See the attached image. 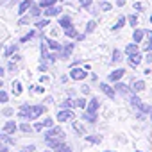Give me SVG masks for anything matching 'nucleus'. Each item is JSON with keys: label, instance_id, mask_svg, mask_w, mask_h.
<instances>
[{"label": "nucleus", "instance_id": "nucleus-1", "mask_svg": "<svg viewBox=\"0 0 152 152\" xmlns=\"http://www.w3.org/2000/svg\"><path fill=\"white\" fill-rule=\"evenodd\" d=\"M45 111H47V107L41 106V104H36V106L22 104V106H20V111H18V116L23 118V120H27V118H29V120H36V118H39Z\"/></svg>", "mask_w": 152, "mask_h": 152}, {"label": "nucleus", "instance_id": "nucleus-2", "mask_svg": "<svg viewBox=\"0 0 152 152\" xmlns=\"http://www.w3.org/2000/svg\"><path fill=\"white\" fill-rule=\"evenodd\" d=\"M45 143L48 148H52L56 152H72V147L68 143H64V140H61V138H45Z\"/></svg>", "mask_w": 152, "mask_h": 152}, {"label": "nucleus", "instance_id": "nucleus-3", "mask_svg": "<svg viewBox=\"0 0 152 152\" xmlns=\"http://www.w3.org/2000/svg\"><path fill=\"white\" fill-rule=\"evenodd\" d=\"M86 75H88V72L83 70V68H77V66H73L70 70V79L72 81H83V79H86Z\"/></svg>", "mask_w": 152, "mask_h": 152}, {"label": "nucleus", "instance_id": "nucleus-4", "mask_svg": "<svg viewBox=\"0 0 152 152\" xmlns=\"http://www.w3.org/2000/svg\"><path fill=\"white\" fill-rule=\"evenodd\" d=\"M75 116L73 109H59L57 111V122H72Z\"/></svg>", "mask_w": 152, "mask_h": 152}, {"label": "nucleus", "instance_id": "nucleus-5", "mask_svg": "<svg viewBox=\"0 0 152 152\" xmlns=\"http://www.w3.org/2000/svg\"><path fill=\"white\" fill-rule=\"evenodd\" d=\"M99 88H100V91H102L106 97H109V99H113V100H115V97H116V90H115L113 86H109L107 83H100V86H99Z\"/></svg>", "mask_w": 152, "mask_h": 152}, {"label": "nucleus", "instance_id": "nucleus-6", "mask_svg": "<svg viewBox=\"0 0 152 152\" xmlns=\"http://www.w3.org/2000/svg\"><path fill=\"white\" fill-rule=\"evenodd\" d=\"M64 131L61 129V127H52V129H48L47 132H45V138H61V140H64Z\"/></svg>", "mask_w": 152, "mask_h": 152}, {"label": "nucleus", "instance_id": "nucleus-7", "mask_svg": "<svg viewBox=\"0 0 152 152\" xmlns=\"http://www.w3.org/2000/svg\"><path fill=\"white\" fill-rule=\"evenodd\" d=\"M115 90H116V93H120V95H131L132 93V88H129L127 84H124V83H115V86H113Z\"/></svg>", "mask_w": 152, "mask_h": 152}, {"label": "nucleus", "instance_id": "nucleus-8", "mask_svg": "<svg viewBox=\"0 0 152 152\" xmlns=\"http://www.w3.org/2000/svg\"><path fill=\"white\" fill-rule=\"evenodd\" d=\"M124 75H125V70H124V68H116L115 72L109 73V77H107V79H109V83H118V81L124 77Z\"/></svg>", "mask_w": 152, "mask_h": 152}, {"label": "nucleus", "instance_id": "nucleus-9", "mask_svg": "<svg viewBox=\"0 0 152 152\" xmlns=\"http://www.w3.org/2000/svg\"><path fill=\"white\" fill-rule=\"evenodd\" d=\"M16 131H20V125H18L15 120L6 122V125H4V129H2V132H7V134H13V132H16Z\"/></svg>", "mask_w": 152, "mask_h": 152}, {"label": "nucleus", "instance_id": "nucleus-10", "mask_svg": "<svg viewBox=\"0 0 152 152\" xmlns=\"http://www.w3.org/2000/svg\"><path fill=\"white\" fill-rule=\"evenodd\" d=\"M61 7L59 6H50V7H45L43 9V15L47 16V18H50V16H57V15H61Z\"/></svg>", "mask_w": 152, "mask_h": 152}, {"label": "nucleus", "instance_id": "nucleus-11", "mask_svg": "<svg viewBox=\"0 0 152 152\" xmlns=\"http://www.w3.org/2000/svg\"><path fill=\"white\" fill-rule=\"evenodd\" d=\"M99 107H100V100H99L97 97H93V99L88 102L86 111H88V113H97V111H99Z\"/></svg>", "mask_w": 152, "mask_h": 152}, {"label": "nucleus", "instance_id": "nucleus-12", "mask_svg": "<svg viewBox=\"0 0 152 152\" xmlns=\"http://www.w3.org/2000/svg\"><path fill=\"white\" fill-rule=\"evenodd\" d=\"M45 41H47V45H48V48H50L52 52H61V50H63V47H61L59 41H56V39H52V38H47Z\"/></svg>", "mask_w": 152, "mask_h": 152}, {"label": "nucleus", "instance_id": "nucleus-13", "mask_svg": "<svg viewBox=\"0 0 152 152\" xmlns=\"http://www.w3.org/2000/svg\"><path fill=\"white\" fill-rule=\"evenodd\" d=\"M73 47H75L73 43H68L66 47H63V50L59 52V57H61V59H68V57H70V54L73 52Z\"/></svg>", "mask_w": 152, "mask_h": 152}, {"label": "nucleus", "instance_id": "nucleus-14", "mask_svg": "<svg viewBox=\"0 0 152 152\" xmlns=\"http://www.w3.org/2000/svg\"><path fill=\"white\" fill-rule=\"evenodd\" d=\"M31 7H32V0H23L20 4V7H18V15H25Z\"/></svg>", "mask_w": 152, "mask_h": 152}, {"label": "nucleus", "instance_id": "nucleus-15", "mask_svg": "<svg viewBox=\"0 0 152 152\" xmlns=\"http://www.w3.org/2000/svg\"><path fill=\"white\" fill-rule=\"evenodd\" d=\"M129 63L132 66H138L141 63V54L140 52H134V54H129Z\"/></svg>", "mask_w": 152, "mask_h": 152}, {"label": "nucleus", "instance_id": "nucleus-16", "mask_svg": "<svg viewBox=\"0 0 152 152\" xmlns=\"http://www.w3.org/2000/svg\"><path fill=\"white\" fill-rule=\"evenodd\" d=\"M72 129L75 131V134H79V136L84 134V125L79 124V122H73V120H72Z\"/></svg>", "mask_w": 152, "mask_h": 152}, {"label": "nucleus", "instance_id": "nucleus-17", "mask_svg": "<svg viewBox=\"0 0 152 152\" xmlns=\"http://www.w3.org/2000/svg\"><path fill=\"white\" fill-rule=\"evenodd\" d=\"M57 23H59V27H63V29H68V27L72 25V18H70V16H61V18L57 20Z\"/></svg>", "mask_w": 152, "mask_h": 152}, {"label": "nucleus", "instance_id": "nucleus-18", "mask_svg": "<svg viewBox=\"0 0 152 152\" xmlns=\"http://www.w3.org/2000/svg\"><path fill=\"white\" fill-rule=\"evenodd\" d=\"M143 36H145V31H143V29H136L134 34H132L134 43H141V41H143Z\"/></svg>", "mask_w": 152, "mask_h": 152}, {"label": "nucleus", "instance_id": "nucleus-19", "mask_svg": "<svg viewBox=\"0 0 152 152\" xmlns=\"http://www.w3.org/2000/svg\"><path fill=\"white\" fill-rule=\"evenodd\" d=\"M81 116H83L84 122H90V124H95V122H97V113H88V111H84V115H81Z\"/></svg>", "mask_w": 152, "mask_h": 152}, {"label": "nucleus", "instance_id": "nucleus-20", "mask_svg": "<svg viewBox=\"0 0 152 152\" xmlns=\"http://www.w3.org/2000/svg\"><path fill=\"white\" fill-rule=\"evenodd\" d=\"M16 50H18V45H9V47L4 50V57H11V56H15Z\"/></svg>", "mask_w": 152, "mask_h": 152}, {"label": "nucleus", "instance_id": "nucleus-21", "mask_svg": "<svg viewBox=\"0 0 152 152\" xmlns=\"http://www.w3.org/2000/svg\"><path fill=\"white\" fill-rule=\"evenodd\" d=\"M64 34H66L68 38H75V39L79 38V34H77V31H75V27H73V25H70L68 29H64Z\"/></svg>", "mask_w": 152, "mask_h": 152}, {"label": "nucleus", "instance_id": "nucleus-22", "mask_svg": "<svg viewBox=\"0 0 152 152\" xmlns=\"http://www.w3.org/2000/svg\"><path fill=\"white\" fill-rule=\"evenodd\" d=\"M145 90V83L143 81H136L134 84H132V91L134 93H140V91H143Z\"/></svg>", "mask_w": 152, "mask_h": 152}, {"label": "nucleus", "instance_id": "nucleus-23", "mask_svg": "<svg viewBox=\"0 0 152 152\" xmlns=\"http://www.w3.org/2000/svg\"><path fill=\"white\" fill-rule=\"evenodd\" d=\"M11 86H13V93H15L16 97H18V95H22V83H20V81H13V84H11Z\"/></svg>", "mask_w": 152, "mask_h": 152}, {"label": "nucleus", "instance_id": "nucleus-24", "mask_svg": "<svg viewBox=\"0 0 152 152\" xmlns=\"http://www.w3.org/2000/svg\"><path fill=\"white\" fill-rule=\"evenodd\" d=\"M95 27H97V22H95V20H90V22L86 23V31H84V34H91V32L95 31Z\"/></svg>", "mask_w": 152, "mask_h": 152}, {"label": "nucleus", "instance_id": "nucleus-25", "mask_svg": "<svg viewBox=\"0 0 152 152\" xmlns=\"http://www.w3.org/2000/svg\"><path fill=\"white\" fill-rule=\"evenodd\" d=\"M20 131H22V132H25V134H29V132H32V131H34V127H32L31 124L23 122V124H20Z\"/></svg>", "mask_w": 152, "mask_h": 152}, {"label": "nucleus", "instance_id": "nucleus-26", "mask_svg": "<svg viewBox=\"0 0 152 152\" xmlns=\"http://www.w3.org/2000/svg\"><path fill=\"white\" fill-rule=\"evenodd\" d=\"M86 141H88V143H93V145H97V143H100V141H102V136L91 134V136H86Z\"/></svg>", "mask_w": 152, "mask_h": 152}, {"label": "nucleus", "instance_id": "nucleus-27", "mask_svg": "<svg viewBox=\"0 0 152 152\" xmlns=\"http://www.w3.org/2000/svg\"><path fill=\"white\" fill-rule=\"evenodd\" d=\"M125 52H127V56H129V54H134V52H140V50H138V45H136V43H129V45L125 47Z\"/></svg>", "mask_w": 152, "mask_h": 152}, {"label": "nucleus", "instance_id": "nucleus-28", "mask_svg": "<svg viewBox=\"0 0 152 152\" xmlns=\"http://www.w3.org/2000/svg\"><path fill=\"white\" fill-rule=\"evenodd\" d=\"M73 106H75V100H70V99H66V100L61 104V109H73Z\"/></svg>", "mask_w": 152, "mask_h": 152}, {"label": "nucleus", "instance_id": "nucleus-29", "mask_svg": "<svg viewBox=\"0 0 152 152\" xmlns=\"http://www.w3.org/2000/svg\"><path fill=\"white\" fill-rule=\"evenodd\" d=\"M56 2H57V0H39V6H41V9H45V7L56 6Z\"/></svg>", "mask_w": 152, "mask_h": 152}, {"label": "nucleus", "instance_id": "nucleus-30", "mask_svg": "<svg viewBox=\"0 0 152 152\" xmlns=\"http://www.w3.org/2000/svg\"><path fill=\"white\" fill-rule=\"evenodd\" d=\"M124 25H125V18H118V22H116V23H113L111 31H118V29H122Z\"/></svg>", "mask_w": 152, "mask_h": 152}, {"label": "nucleus", "instance_id": "nucleus-31", "mask_svg": "<svg viewBox=\"0 0 152 152\" xmlns=\"http://www.w3.org/2000/svg\"><path fill=\"white\" fill-rule=\"evenodd\" d=\"M0 140H2V141H6L7 145H11V143H15V140L7 134V132H2V134H0Z\"/></svg>", "mask_w": 152, "mask_h": 152}, {"label": "nucleus", "instance_id": "nucleus-32", "mask_svg": "<svg viewBox=\"0 0 152 152\" xmlns=\"http://www.w3.org/2000/svg\"><path fill=\"white\" fill-rule=\"evenodd\" d=\"M39 7H41L39 4H38V6H32V7H31V15H32V18H38V16L41 15V13H39Z\"/></svg>", "mask_w": 152, "mask_h": 152}, {"label": "nucleus", "instance_id": "nucleus-33", "mask_svg": "<svg viewBox=\"0 0 152 152\" xmlns=\"http://www.w3.org/2000/svg\"><path fill=\"white\" fill-rule=\"evenodd\" d=\"M111 61H113V63H118V61H122V52L115 48V50H113V59H111Z\"/></svg>", "mask_w": 152, "mask_h": 152}, {"label": "nucleus", "instance_id": "nucleus-34", "mask_svg": "<svg viewBox=\"0 0 152 152\" xmlns=\"http://www.w3.org/2000/svg\"><path fill=\"white\" fill-rule=\"evenodd\" d=\"M99 7H100L102 11H111V7H113V6H111L109 2H106V0H102V2L99 4Z\"/></svg>", "mask_w": 152, "mask_h": 152}, {"label": "nucleus", "instance_id": "nucleus-35", "mask_svg": "<svg viewBox=\"0 0 152 152\" xmlns=\"http://www.w3.org/2000/svg\"><path fill=\"white\" fill-rule=\"evenodd\" d=\"M7 91L6 90H0V102H2V104H7Z\"/></svg>", "mask_w": 152, "mask_h": 152}, {"label": "nucleus", "instance_id": "nucleus-36", "mask_svg": "<svg viewBox=\"0 0 152 152\" xmlns=\"http://www.w3.org/2000/svg\"><path fill=\"white\" fill-rule=\"evenodd\" d=\"M48 25V18H43V20H38L36 22V27L38 29H43V27H47Z\"/></svg>", "mask_w": 152, "mask_h": 152}, {"label": "nucleus", "instance_id": "nucleus-37", "mask_svg": "<svg viewBox=\"0 0 152 152\" xmlns=\"http://www.w3.org/2000/svg\"><path fill=\"white\" fill-rule=\"evenodd\" d=\"M147 36H148V43L145 45V52H152V32H148Z\"/></svg>", "mask_w": 152, "mask_h": 152}, {"label": "nucleus", "instance_id": "nucleus-38", "mask_svg": "<svg viewBox=\"0 0 152 152\" xmlns=\"http://www.w3.org/2000/svg\"><path fill=\"white\" fill-rule=\"evenodd\" d=\"M34 34H36V31H31V32H29V34H25V36H23V38H22L20 41H22V43H25V41L32 39V38H34Z\"/></svg>", "mask_w": 152, "mask_h": 152}, {"label": "nucleus", "instance_id": "nucleus-39", "mask_svg": "<svg viewBox=\"0 0 152 152\" xmlns=\"http://www.w3.org/2000/svg\"><path fill=\"white\" fill-rule=\"evenodd\" d=\"M75 106H77V107H86L88 104H86L84 99H75Z\"/></svg>", "mask_w": 152, "mask_h": 152}, {"label": "nucleus", "instance_id": "nucleus-40", "mask_svg": "<svg viewBox=\"0 0 152 152\" xmlns=\"http://www.w3.org/2000/svg\"><path fill=\"white\" fill-rule=\"evenodd\" d=\"M45 129V125H43V122H38V124H34V131H38V132H41Z\"/></svg>", "mask_w": 152, "mask_h": 152}, {"label": "nucleus", "instance_id": "nucleus-41", "mask_svg": "<svg viewBox=\"0 0 152 152\" xmlns=\"http://www.w3.org/2000/svg\"><path fill=\"white\" fill-rule=\"evenodd\" d=\"M18 23H20V25H27V23H31V18H29V16H23V18H20Z\"/></svg>", "mask_w": 152, "mask_h": 152}, {"label": "nucleus", "instance_id": "nucleus-42", "mask_svg": "<svg viewBox=\"0 0 152 152\" xmlns=\"http://www.w3.org/2000/svg\"><path fill=\"white\" fill-rule=\"evenodd\" d=\"M13 113H15V109H11V107H7V109H4V111H2V115H4V116H7V118H9Z\"/></svg>", "mask_w": 152, "mask_h": 152}, {"label": "nucleus", "instance_id": "nucleus-43", "mask_svg": "<svg viewBox=\"0 0 152 152\" xmlns=\"http://www.w3.org/2000/svg\"><path fill=\"white\" fill-rule=\"evenodd\" d=\"M43 125H45V127H52V125H54V120H52V118H45V120H43Z\"/></svg>", "mask_w": 152, "mask_h": 152}, {"label": "nucleus", "instance_id": "nucleus-44", "mask_svg": "<svg viewBox=\"0 0 152 152\" xmlns=\"http://www.w3.org/2000/svg\"><path fill=\"white\" fill-rule=\"evenodd\" d=\"M81 6L86 7V9H90L91 7V0H81Z\"/></svg>", "mask_w": 152, "mask_h": 152}, {"label": "nucleus", "instance_id": "nucleus-45", "mask_svg": "<svg viewBox=\"0 0 152 152\" xmlns=\"http://www.w3.org/2000/svg\"><path fill=\"white\" fill-rule=\"evenodd\" d=\"M129 23H131L132 27H136V15H131V16H129Z\"/></svg>", "mask_w": 152, "mask_h": 152}, {"label": "nucleus", "instance_id": "nucleus-46", "mask_svg": "<svg viewBox=\"0 0 152 152\" xmlns=\"http://www.w3.org/2000/svg\"><path fill=\"white\" fill-rule=\"evenodd\" d=\"M7 70H9V72H16V64H15V61H11V63L7 64Z\"/></svg>", "mask_w": 152, "mask_h": 152}, {"label": "nucleus", "instance_id": "nucleus-47", "mask_svg": "<svg viewBox=\"0 0 152 152\" xmlns=\"http://www.w3.org/2000/svg\"><path fill=\"white\" fill-rule=\"evenodd\" d=\"M47 68H48V66H47L45 63H41V64H39V72H47Z\"/></svg>", "mask_w": 152, "mask_h": 152}, {"label": "nucleus", "instance_id": "nucleus-48", "mask_svg": "<svg viewBox=\"0 0 152 152\" xmlns=\"http://www.w3.org/2000/svg\"><path fill=\"white\" fill-rule=\"evenodd\" d=\"M34 91H36V93H43V91H45V88H41V86H36V88H34Z\"/></svg>", "mask_w": 152, "mask_h": 152}, {"label": "nucleus", "instance_id": "nucleus-49", "mask_svg": "<svg viewBox=\"0 0 152 152\" xmlns=\"http://www.w3.org/2000/svg\"><path fill=\"white\" fill-rule=\"evenodd\" d=\"M11 57H13V61H20V59H22L20 54H15V56H11Z\"/></svg>", "mask_w": 152, "mask_h": 152}, {"label": "nucleus", "instance_id": "nucleus-50", "mask_svg": "<svg viewBox=\"0 0 152 152\" xmlns=\"http://www.w3.org/2000/svg\"><path fill=\"white\" fill-rule=\"evenodd\" d=\"M81 90H83V93H86V95H88V93H90V86H83V88H81Z\"/></svg>", "mask_w": 152, "mask_h": 152}, {"label": "nucleus", "instance_id": "nucleus-51", "mask_svg": "<svg viewBox=\"0 0 152 152\" xmlns=\"http://www.w3.org/2000/svg\"><path fill=\"white\" fill-rule=\"evenodd\" d=\"M116 6H118V7H122V6H125V0H116Z\"/></svg>", "mask_w": 152, "mask_h": 152}, {"label": "nucleus", "instance_id": "nucleus-52", "mask_svg": "<svg viewBox=\"0 0 152 152\" xmlns=\"http://www.w3.org/2000/svg\"><path fill=\"white\" fill-rule=\"evenodd\" d=\"M0 152H7V143H4L2 147H0Z\"/></svg>", "mask_w": 152, "mask_h": 152}, {"label": "nucleus", "instance_id": "nucleus-53", "mask_svg": "<svg viewBox=\"0 0 152 152\" xmlns=\"http://www.w3.org/2000/svg\"><path fill=\"white\" fill-rule=\"evenodd\" d=\"M145 61H147V63H152V54H148V56L145 57Z\"/></svg>", "mask_w": 152, "mask_h": 152}, {"label": "nucleus", "instance_id": "nucleus-54", "mask_svg": "<svg viewBox=\"0 0 152 152\" xmlns=\"http://www.w3.org/2000/svg\"><path fill=\"white\" fill-rule=\"evenodd\" d=\"M134 9L136 11H141V4H134Z\"/></svg>", "mask_w": 152, "mask_h": 152}, {"label": "nucleus", "instance_id": "nucleus-55", "mask_svg": "<svg viewBox=\"0 0 152 152\" xmlns=\"http://www.w3.org/2000/svg\"><path fill=\"white\" fill-rule=\"evenodd\" d=\"M20 152H31V150H29V148H22Z\"/></svg>", "mask_w": 152, "mask_h": 152}, {"label": "nucleus", "instance_id": "nucleus-56", "mask_svg": "<svg viewBox=\"0 0 152 152\" xmlns=\"http://www.w3.org/2000/svg\"><path fill=\"white\" fill-rule=\"evenodd\" d=\"M150 120H152V111H150Z\"/></svg>", "mask_w": 152, "mask_h": 152}, {"label": "nucleus", "instance_id": "nucleus-57", "mask_svg": "<svg viewBox=\"0 0 152 152\" xmlns=\"http://www.w3.org/2000/svg\"><path fill=\"white\" fill-rule=\"evenodd\" d=\"M150 23H152V16H150Z\"/></svg>", "mask_w": 152, "mask_h": 152}, {"label": "nucleus", "instance_id": "nucleus-58", "mask_svg": "<svg viewBox=\"0 0 152 152\" xmlns=\"http://www.w3.org/2000/svg\"><path fill=\"white\" fill-rule=\"evenodd\" d=\"M106 152H113V150H106Z\"/></svg>", "mask_w": 152, "mask_h": 152}, {"label": "nucleus", "instance_id": "nucleus-59", "mask_svg": "<svg viewBox=\"0 0 152 152\" xmlns=\"http://www.w3.org/2000/svg\"><path fill=\"white\" fill-rule=\"evenodd\" d=\"M43 152H50V150H43Z\"/></svg>", "mask_w": 152, "mask_h": 152}, {"label": "nucleus", "instance_id": "nucleus-60", "mask_svg": "<svg viewBox=\"0 0 152 152\" xmlns=\"http://www.w3.org/2000/svg\"><path fill=\"white\" fill-rule=\"evenodd\" d=\"M136 152H141V150H136Z\"/></svg>", "mask_w": 152, "mask_h": 152}]
</instances>
